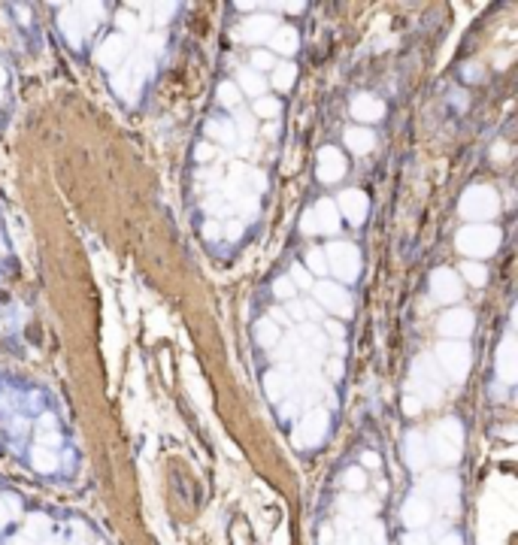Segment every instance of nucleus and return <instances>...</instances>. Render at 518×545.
I'll list each match as a JSON object with an SVG mask.
<instances>
[{
	"label": "nucleus",
	"mask_w": 518,
	"mask_h": 545,
	"mask_svg": "<svg viewBox=\"0 0 518 545\" xmlns=\"http://www.w3.org/2000/svg\"><path fill=\"white\" fill-rule=\"evenodd\" d=\"M279 355L291 358L300 370H319V363L324 360V348H328V339H324V331L312 324H303L297 334H291L285 339H279Z\"/></svg>",
	"instance_id": "1"
},
{
	"label": "nucleus",
	"mask_w": 518,
	"mask_h": 545,
	"mask_svg": "<svg viewBox=\"0 0 518 545\" xmlns=\"http://www.w3.org/2000/svg\"><path fill=\"white\" fill-rule=\"evenodd\" d=\"M461 448H464V427H461L458 418H443V422L434 427L431 439H427L431 458H436L443 467L446 463H458Z\"/></svg>",
	"instance_id": "2"
},
{
	"label": "nucleus",
	"mask_w": 518,
	"mask_h": 545,
	"mask_svg": "<svg viewBox=\"0 0 518 545\" xmlns=\"http://www.w3.org/2000/svg\"><path fill=\"white\" fill-rule=\"evenodd\" d=\"M409 388H412V397H419L421 403H436L443 397V373L431 355H421L415 360Z\"/></svg>",
	"instance_id": "3"
},
{
	"label": "nucleus",
	"mask_w": 518,
	"mask_h": 545,
	"mask_svg": "<svg viewBox=\"0 0 518 545\" xmlns=\"http://www.w3.org/2000/svg\"><path fill=\"white\" fill-rule=\"evenodd\" d=\"M500 246V231L491 224H467L458 231V248L467 258H488L497 252Z\"/></svg>",
	"instance_id": "4"
},
{
	"label": "nucleus",
	"mask_w": 518,
	"mask_h": 545,
	"mask_svg": "<svg viewBox=\"0 0 518 545\" xmlns=\"http://www.w3.org/2000/svg\"><path fill=\"white\" fill-rule=\"evenodd\" d=\"M461 215H464L467 221L473 224H479V221H488L497 215L500 209V197H497V191L488 188V185H473L464 191V197H461Z\"/></svg>",
	"instance_id": "5"
},
{
	"label": "nucleus",
	"mask_w": 518,
	"mask_h": 545,
	"mask_svg": "<svg viewBox=\"0 0 518 545\" xmlns=\"http://www.w3.org/2000/svg\"><path fill=\"white\" fill-rule=\"evenodd\" d=\"M436 367L440 373H446L448 379L461 382L470 373V363H473V351L467 343H452V339H446V343L436 346Z\"/></svg>",
	"instance_id": "6"
},
{
	"label": "nucleus",
	"mask_w": 518,
	"mask_h": 545,
	"mask_svg": "<svg viewBox=\"0 0 518 545\" xmlns=\"http://www.w3.org/2000/svg\"><path fill=\"white\" fill-rule=\"evenodd\" d=\"M328 427H331L328 409H324V406L309 409V412L300 418V424H297L294 446H297V448H315V446H321L324 436H328Z\"/></svg>",
	"instance_id": "7"
},
{
	"label": "nucleus",
	"mask_w": 518,
	"mask_h": 545,
	"mask_svg": "<svg viewBox=\"0 0 518 545\" xmlns=\"http://www.w3.org/2000/svg\"><path fill=\"white\" fill-rule=\"evenodd\" d=\"M324 258H328V270H334L343 282H355L361 272V252L352 243H331L324 248Z\"/></svg>",
	"instance_id": "8"
},
{
	"label": "nucleus",
	"mask_w": 518,
	"mask_h": 545,
	"mask_svg": "<svg viewBox=\"0 0 518 545\" xmlns=\"http://www.w3.org/2000/svg\"><path fill=\"white\" fill-rule=\"evenodd\" d=\"M312 291H315V300H319V306H324L328 312H336L343 318L352 312L348 291L343 285H336V282H319V285H312Z\"/></svg>",
	"instance_id": "9"
},
{
	"label": "nucleus",
	"mask_w": 518,
	"mask_h": 545,
	"mask_svg": "<svg viewBox=\"0 0 518 545\" xmlns=\"http://www.w3.org/2000/svg\"><path fill=\"white\" fill-rule=\"evenodd\" d=\"M473 324H476L473 312H467V309H452V312H443V318H440V334L448 336L452 343H461V336H470Z\"/></svg>",
	"instance_id": "10"
},
{
	"label": "nucleus",
	"mask_w": 518,
	"mask_h": 545,
	"mask_svg": "<svg viewBox=\"0 0 518 545\" xmlns=\"http://www.w3.org/2000/svg\"><path fill=\"white\" fill-rule=\"evenodd\" d=\"M431 291H434V297L440 300V303H455L461 294H464L458 272H452V270H434V276H431Z\"/></svg>",
	"instance_id": "11"
},
{
	"label": "nucleus",
	"mask_w": 518,
	"mask_h": 545,
	"mask_svg": "<svg viewBox=\"0 0 518 545\" xmlns=\"http://www.w3.org/2000/svg\"><path fill=\"white\" fill-rule=\"evenodd\" d=\"M431 518H434L431 497H427V494H412V497H407V503H403V524L419 530V527H424Z\"/></svg>",
	"instance_id": "12"
},
{
	"label": "nucleus",
	"mask_w": 518,
	"mask_h": 545,
	"mask_svg": "<svg viewBox=\"0 0 518 545\" xmlns=\"http://www.w3.org/2000/svg\"><path fill=\"white\" fill-rule=\"evenodd\" d=\"M346 173V158L340 149H334V145H324L319 152V179L324 185H331V182H340Z\"/></svg>",
	"instance_id": "13"
},
{
	"label": "nucleus",
	"mask_w": 518,
	"mask_h": 545,
	"mask_svg": "<svg viewBox=\"0 0 518 545\" xmlns=\"http://www.w3.org/2000/svg\"><path fill=\"white\" fill-rule=\"evenodd\" d=\"M125 55H128V37H121V33H112V37H106L104 43H100L97 64L106 67V70H116V67L125 61Z\"/></svg>",
	"instance_id": "14"
},
{
	"label": "nucleus",
	"mask_w": 518,
	"mask_h": 545,
	"mask_svg": "<svg viewBox=\"0 0 518 545\" xmlns=\"http://www.w3.org/2000/svg\"><path fill=\"white\" fill-rule=\"evenodd\" d=\"M367 209H370V200H367L364 191L348 188L340 194V212L348 219V224H361L367 219Z\"/></svg>",
	"instance_id": "15"
},
{
	"label": "nucleus",
	"mask_w": 518,
	"mask_h": 545,
	"mask_svg": "<svg viewBox=\"0 0 518 545\" xmlns=\"http://www.w3.org/2000/svg\"><path fill=\"white\" fill-rule=\"evenodd\" d=\"M403 454H407V463L415 470V473H421L427 467V461H431V451H427V439L421 430H409L407 434V442H403Z\"/></svg>",
	"instance_id": "16"
},
{
	"label": "nucleus",
	"mask_w": 518,
	"mask_h": 545,
	"mask_svg": "<svg viewBox=\"0 0 518 545\" xmlns=\"http://www.w3.org/2000/svg\"><path fill=\"white\" fill-rule=\"evenodd\" d=\"M497 376L503 385H512L518 379V348L515 339H503L497 351Z\"/></svg>",
	"instance_id": "17"
},
{
	"label": "nucleus",
	"mask_w": 518,
	"mask_h": 545,
	"mask_svg": "<svg viewBox=\"0 0 518 545\" xmlns=\"http://www.w3.org/2000/svg\"><path fill=\"white\" fill-rule=\"evenodd\" d=\"M431 491H434L436 503H440L443 509H448V512H458V494H461V488H458L455 475H436V479H431Z\"/></svg>",
	"instance_id": "18"
},
{
	"label": "nucleus",
	"mask_w": 518,
	"mask_h": 545,
	"mask_svg": "<svg viewBox=\"0 0 518 545\" xmlns=\"http://www.w3.org/2000/svg\"><path fill=\"white\" fill-rule=\"evenodd\" d=\"M273 31H276V18L273 16H252V18L243 21L240 37L246 43H264V40L273 37Z\"/></svg>",
	"instance_id": "19"
},
{
	"label": "nucleus",
	"mask_w": 518,
	"mask_h": 545,
	"mask_svg": "<svg viewBox=\"0 0 518 545\" xmlns=\"http://www.w3.org/2000/svg\"><path fill=\"white\" fill-rule=\"evenodd\" d=\"M309 212H312L315 233H336L340 231V212H336V207L331 200H319Z\"/></svg>",
	"instance_id": "20"
},
{
	"label": "nucleus",
	"mask_w": 518,
	"mask_h": 545,
	"mask_svg": "<svg viewBox=\"0 0 518 545\" xmlns=\"http://www.w3.org/2000/svg\"><path fill=\"white\" fill-rule=\"evenodd\" d=\"M291 385H294V379H291V373L288 370H270L267 376H264V391H267V400L270 403H282L288 391H291Z\"/></svg>",
	"instance_id": "21"
},
{
	"label": "nucleus",
	"mask_w": 518,
	"mask_h": 545,
	"mask_svg": "<svg viewBox=\"0 0 518 545\" xmlns=\"http://www.w3.org/2000/svg\"><path fill=\"white\" fill-rule=\"evenodd\" d=\"M382 116H385V104H382L379 97H373V94H358L355 100H352V119H358V121H379Z\"/></svg>",
	"instance_id": "22"
},
{
	"label": "nucleus",
	"mask_w": 518,
	"mask_h": 545,
	"mask_svg": "<svg viewBox=\"0 0 518 545\" xmlns=\"http://www.w3.org/2000/svg\"><path fill=\"white\" fill-rule=\"evenodd\" d=\"M346 143H348V149H352L355 155H367V152H373L376 136H373V131H367V128H352V131H346Z\"/></svg>",
	"instance_id": "23"
},
{
	"label": "nucleus",
	"mask_w": 518,
	"mask_h": 545,
	"mask_svg": "<svg viewBox=\"0 0 518 545\" xmlns=\"http://www.w3.org/2000/svg\"><path fill=\"white\" fill-rule=\"evenodd\" d=\"M270 43H273V49L279 55H291L300 45V37H297V31L294 28H276L273 31V37H270Z\"/></svg>",
	"instance_id": "24"
},
{
	"label": "nucleus",
	"mask_w": 518,
	"mask_h": 545,
	"mask_svg": "<svg viewBox=\"0 0 518 545\" xmlns=\"http://www.w3.org/2000/svg\"><path fill=\"white\" fill-rule=\"evenodd\" d=\"M31 463H33V470H40V473H55V470H58V451H55V448H43V446H33Z\"/></svg>",
	"instance_id": "25"
},
{
	"label": "nucleus",
	"mask_w": 518,
	"mask_h": 545,
	"mask_svg": "<svg viewBox=\"0 0 518 545\" xmlns=\"http://www.w3.org/2000/svg\"><path fill=\"white\" fill-rule=\"evenodd\" d=\"M255 336L264 348H273V346H279V339H282V331H279V324L273 318H264V321L255 324Z\"/></svg>",
	"instance_id": "26"
},
{
	"label": "nucleus",
	"mask_w": 518,
	"mask_h": 545,
	"mask_svg": "<svg viewBox=\"0 0 518 545\" xmlns=\"http://www.w3.org/2000/svg\"><path fill=\"white\" fill-rule=\"evenodd\" d=\"M206 133L216 136V140H221L224 145H233V143H236V128H233L228 119H212V121L206 124Z\"/></svg>",
	"instance_id": "27"
},
{
	"label": "nucleus",
	"mask_w": 518,
	"mask_h": 545,
	"mask_svg": "<svg viewBox=\"0 0 518 545\" xmlns=\"http://www.w3.org/2000/svg\"><path fill=\"white\" fill-rule=\"evenodd\" d=\"M240 85H243L246 94H258V97H261V94H264V88H267L264 76H261V73H255V70H240Z\"/></svg>",
	"instance_id": "28"
},
{
	"label": "nucleus",
	"mask_w": 518,
	"mask_h": 545,
	"mask_svg": "<svg viewBox=\"0 0 518 545\" xmlns=\"http://www.w3.org/2000/svg\"><path fill=\"white\" fill-rule=\"evenodd\" d=\"M294 76H297V67H294V64H279L276 70H273V85H276L279 91H285V88L294 85Z\"/></svg>",
	"instance_id": "29"
},
{
	"label": "nucleus",
	"mask_w": 518,
	"mask_h": 545,
	"mask_svg": "<svg viewBox=\"0 0 518 545\" xmlns=\"http://www.w3.org/2000/svg\"><path fill=\"white\" fill-rule=\"evenodd\" d=\"M252 112L255 116H261V119H276L279 116V100L276 97H255Z\"/></svg>",
	"instance_id": "30"
},
{
	"label": "nucleus",
	"mask_w": 518,
	"mask_h": 545,
	"mask_svg": "<svg viewBox=\"0 0 518 545\" xmlns=\"http://www.w3.org/2000/svg\"><path fill=\"white\" fill-rule=\"evenodd\" d=\"M307 272L312 276H324L328 272V258H324V248H312V252L307 255Z\"/></svg>",
	"instance_id": "31"
},
{
	"label": "nucleus",
	"mask_w": 518,
	"mask_h": 545,
	"mask_svg": "<svg viewBox=\"0 0 518 545\" xmlns=\"http://www.w3.org/2000/svg\"><path fill=\"white\" fill-rule=\"evenodd\" d=\"M343 485L348 488V491H364V485H367V475L361 467H348L343 473Z\"/></svg>",
	"instance_id": "32"
},
{
	"label": "nucleus",
	"mask_w": 518,
	"mask_h": 545,
	"mask_svg": "<svg viewBox=\"0 0 518 545\" xmlns=\"http://www.w3.org/2000/svg\"><path fill=\"white\" fill-rule=\"evenodd\" d=\"M343 515L346 518H367L370 515V503H364V500H343Z\"/></svg>",
	"instance_id": "33"
},
{
	"label": "nucleus",
	"mask_w": 518,
	"mask_h": 545,
	"mask_svg": "<svg viewBox=\"0 0 518 545\" xmlns=\"http://www.w3.org/2000/svg\"><path fill=\"white\" fill-rule=\"evenodd\" d=\"M461 272H464V279L470 282V285H482V282L488 279L485 267H482V264H473V260H467V264L461 267Z\"/></svg>",
	"instance_id": "34"
},
{
	"label": "nucleus",
	"mask_w": 518,
	"mask_h": 545,
	"mask_svg": "<svg viewBox=\"0 0 518 545\" xmlns=\"http://www.w3.org/2000/svg\"><path fill=\"white\" fill-rule=\"evenodd\" d=\"M219 100L224 106H236L240 104V88H236L233 82H221L219 85Z\"/></svg>",
	"instance_id": "35"
},
{
	"label": "nucleus",
	"mask_w": 518,
	"mask_h": 545,
	"mask_svg": "<svg viewBox=\"0 0 518 545\" xmlns=\"http://www.w3.org/2000/svg\"><path fill=\"white\" fill-rule=\"evenodd\" d=\"M291 285H297V288H312V276L307 270H303L300 264L291 267Z\"/></svg>",
	"instance_id": "36"
},
{
	"label": "nucleus",
	"mask_w": 518,
	"mask_h": 545,
	"mask_svg": "<svg viewBox=\"0 0 518 545\" xmlns=\"http://www.w3.org/2000/svg\"><path fill=\"white\" fill-rule=\"evenodd\" d=\"M273 294H276V297H282V300L294 297V285H291V279H276V285H273Z\"/></svg>",
	"instance_id": "37"
},
{
	"label": "nucleus",
	"mask_w": 518,
	"mask_h": 545,
	"mask_svg": "<svg viewBox=\"0 0 518 545\" xmlns=\"http://www.w3.org/2000/svg\"><path fill=\"white\" fill-rule=\"evenodd\" d=\"M252 67H258V70H270V67H273V58H270L267 52H255L252 55ZM255 70V73H258Z\"/></svg>",
	"instance_id": "38"
},
{
	"label": "nucleus",
	"mask_w": 518,
	"mask_h": 545,
	"mask_svg": "<svg viewBox=\"0 0 518 545\" xmlns=\"http://www.w3.org/2000/svg\"><path fill=\"white\" fill-rule=\"evenodd\" d=\"M403 545H431V542H427V533L412 530V533H407V536H403Z\"/></svg>",
	"instance_id": "39"
},
{
	"label": "nucleus",
	"mask_w": 518,
	"mask_h": 545,
	"mask_svg": "<svg viewBox=\"0 0 518 545\" xmlns=\"http://www.w3.org/2000/svg\"><path fill=\"white\" fill-rule=\"evenodd\" d=\"M403 409H407V415H419L421 412V409H424V403L419 400V397H407V400H403Z\"/></svg>",
	"instance_id": "40"
},
{
	"label": "nucleus",
	"mask_w": 518,
	"mask_h": 545,
	"mask_svg": "<svg viewBox=\"0 0 518 545\" xmlns=\"http://www.w3.org/2000/svg\"><path fill=\"white\" fill-rule=\"evenodd\" d=\"M194 155L200 158V161H209V158H212V155H216V149H212V145H209V143H200V145H197V149H194Z\"/></svg>",
	"instance_id": "41"
},
{
	"label": "nucleus",
	"mask_w": 518,
	"mask_h": 545,
	"mask_svg": "<svg viewBox=\"0 0 518 545\" xmlns=\"http://www.w3.org/2000/svg\"><path fill=\"white\" fill-rule=\"evenodd\" d=\"M319 545H334V527L324 524L321 533H319Z\"/></svg>",
	"instance_id": "42"
},
{
	"label": "nucleus",
	"mask_w": 518,
	"mask_h": 545,
	"mask_svg": "<svg viewBox=\"0 0 518 545\" xmlns=\"http://www.w3.org/2000/svg\"><path fill=\"white\" fill-rule=\"evenodd\" d=\"M240 121V131H243V136H252V131H255V124H252V116H240L236 119Z\"/></svg>",
	"instance_id": "43"
},
{
	"label": "nucleus",
	"mask_w": 518,
	"mask_h": 545,
	"mask_svg": "<svg viewBox=\"0 0 518 545\" xmlns=\"http://www.w3.org/2000/svg\"><path fill=\"white\" fill-rule=\"evenodd\" d=\"M288 315L294 318V321H303V318H307V309H303L300 303H291V306H288Z\"/></svg>",
	"instance_id": "44"
},
{
	"label": "nucleus",
	"mask_w": 518,
	"mask_h": 545,
	"mask_svg": "<svg viewBox=\"0 0 518 545\" xmlns=\"http://www.w3.org/2000/svg\"><path fill=\"white\" fill-rule=\"evenodd\" d=\"M9 518H13V512H9V506L4 503V500H0V527H6Z\"/></svg>",
	"instance_id": "45"
},
{
	"label": "nucleus",
	"mask_w": 518,
	"mask_h": 545,
	"mask_svg": "<svg viewBox=\"0 0 518 545\" xmlns=\"http://www.w3.org/2000/svg\"><path fill=\"white\" fill-rule=\"evenodd\" d=\"M324 331H328L334 339H340V336H343V327L336 324V321H324Z\"/></svg>",
	"instance_id": "46"
},
{
	"label": "nucleus",
	"mask_w": 518,
	"mask_h": 545,
	"mask_svg": "<svg viewBox=\"0 0 518 545\" xmlns=\"http://www.w3.org/2000/svg\"><path fill=\"white\" fill-rule=\"evenodd\" d=\"M364 467H373V470L379 467V454H376V451H367V454H364Z\"/></svg>",
	"instance_id": "47"
},
{
	"label": "nucleus",
	"mask_w": 518,
	"mask_h": 545,
	"mask_svg": "<svg viewBox=\"0 0 518 545\" xmlns=\"http://www.w3.org/2000/svg\"><path fill=\"white\" fill-rule=\"evenodd\" d=\"M243 233V224H228V227H224V236H231V240H233V236H240Z\"/></svg>",
	"instance_id": "48"
},
{
	"label": "nucleus",
	"mask_w": 518,
	"mask_h": 545,
	"mask_svg": "<svg viewBox=\"0 0 518 545\" xmlns=\"http://www.w3.org/2000/svg\"><path fill=\"white\" fill-rule=\"evenodd\" d=\"M436 545H464V542H461V536H458V533H448V536H443V539L436 542Z\"/></svg>",
	"instance_id": "49"
},
{
	"label": "nucleus",
	"mask_w": 518,
	"mask_h": 545,
	"mask_svg": "<svg viewBox=\"0 0 518 545\" xmlns=\"http://www.w3.org/2000/svg\"><path fill=\"white\" fill-rule=\"evenodd\" d=\"M276 9H285V13H303V4H279Z\"/></svg>",
	"instance_id": "50"
},
{
	"label": "nucleus",
	"mask_w": 518,
	"mask_h": 545,
	"mask_svg": "<svg viewBox=\"0 0 518 545\" xmlns=\"http://www.w3.org/2000/svg\"><path fill=\"white\" fill-rule=\"evenodd\" d=\"M204 236H209V240H219V224H206V227H204Z\"/></svg>",
	"instance_id": "51"
},
{
	"label": "nucleus",
	"mask_w": 518,
	"mask_h": 545,
	"mask_svg": "<svg viewBox=\"0 0 518 545\" xmlns=\"http://www.w3.org/2000/svg\"><path fill=\"white\" fill-rule=\"evenodd\" d=\"M340 373H343V363L334 360V363H331V376H340Z\"/></svg>",
	"instance_id": "52"
},
{
	"label": "nucleus",
	"mask_w": 518,
	"mask_h": 545,
	"mask_svg": "<svg viewBox=\"0 0 518 545\" xmlns=\"http://www.w3.org/2000/svg\"><path fill=\"white\" fill-rule=\"evenodd\" d=\"M13 545H31V542H28V539H21V536H18V539H13Z\"/></svg>",
	"instance_id": "53"
},
{
	"label": "nucleus",
	"mask_w": 518,
	"mask_h": 545,
	"mask_svg": "<svg viewBox=\"0 0 518 545\" xmlns=\"http://www.w3.org/2000/svg\"><path fill=\"white\" fill-rule=\"evenodd\" d=\"M6 82V76H4V67H0V85H4Z\"/></svg>",
	"instance_id": "54"
}]
</instances>
